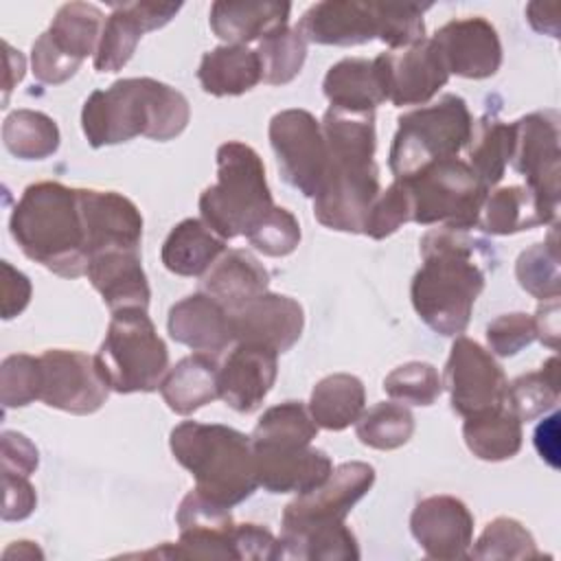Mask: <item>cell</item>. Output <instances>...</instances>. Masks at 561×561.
<instances>
[{
  "label": "cell",
  "instance_id": "1",
  "mask_svg": "<svg viewBox=\"0 0 561 561\" xmlns=\"http://www.w3.org/2000/svg\"><path fill=\"white\" fill-rule=\"evenodd\" d=\"M423 265L412 278L410 298L419 318L445 337L465 333L476 298L484 289L493 252L467 230L434 228L421 239Z\"/></svg>",
  "mask_w": 561,
  "mask_h": 561
},
{
  "label": "cell",
  "instance_id": "2",
  "mask_svg": "<svg viewBox=\"0 0 561 561\" xmlns=\"http://www.w3.org/2000/svg\"><path fill=\"white\" fill-rule=\"evenodd\" d=\"M320 125L329 167L327 178L313 197V215L331 230L362 232L368 208L379 193L375 112L329 107Z\"/></svg>",
  "mask_w": 561,
  "mask_h": 561
},
{
  "label": "cell",
  "instance_id": "3",
  "mask_svg": "<svg viewBox=\"0 0 561 561\" xmlns=\"http://www.w3.org/2000/svg\"><path fill=\"white\" fill-rule=\"evenodd\" d=\"M188 118L191 107L182 92L149 77H129L85 99L81 129L94 149L136 136L164 142L180 136Z\"/></svg>",
  "mask_w": 561,
  "mask_h": 561
},
{
  "label": "cell",
  "instance_id": "4",
  "mask_svg": "<svg viewBox=\"0 0 561 561\" xmlns=\"http://www.w3.org/2000/svg\"><path fill=\"white\" fill-rule=\"evenodd\" d=\"M9 230L20 250L53 274L77 278L88 272L90 252L77 188L50 180L26 186Z\"/></svg>",
  "mask_w": 561,
  "mask_h": 561
},
{
  "label": "cell",
  "instance_id": "5",
  "mask_svg": "<svg viewBox=\"0 0 561 561\" xmlns=\"http://www.w3.org/2000/svg\"><path fill=\"white\" fill-rule=\"evenodd\" d=\"M169 447L195 478V489L228 508L259 486L252 440L234 427L184 421L171 430Z\"/></svg>",
  "mask_w": 561,
  "mask_h": 561
},
{
  "label": "cell",
  "instance_id": "6",
  "mask_svg": "<svg viewBox=\"0 0 561 561\" xmlns=\"http://www.w3.org/2000/svg\"><path fill=\"white\" fill-rule=\"evenodd\" d=\"M274 208L261 156L245 142L217 149V182L199 195L202 221L221 239L248 237Z\"/></svg>",
  "mask_w": 561,
  "mask_h": 561
},
{
  "label": "cell",
  "instance_id": "7",
  "mask_svg": "<svg viewBox=\"0 0 561 561\" xmlns=\"http://www.w3.org/2000/svg\"><path fill=\"white\" fill-rule=\"evenodd\" d=\"M94 359L110 390L121 394L153 392L169 370L167 344L138 307L112 313Z\"/></svg>",
  "mask_w": 561,
  "mask_h": 561
},
{
  "label": "cell",
  "instance_id": "8",
  "mask_svg": "<svg viewBox=\"0 0 561 561\" xmlns=\"http://www.w3.org/2000/svg\"><path fill=\"white\" fill-rule=\"evenodd\" d=\"M397 123L388 160L394 180H408L432 162L458 158L473 129L471 112L458 94H443L436 103L401 114Z\"/></svg>",
  "mask_w": 561,
  "mask_h": 561
},
{
  "label": "cell",
  "instance_id": "9",
  "mask_svg": "<svg viewBox=\"0 0 561 561\" xmlns=\"http://www.w3.org/2000/svg\"><path fill=\"white\" fill-rule=\"evenodd\" d=\"M399 182L408 188L414 224H438L456 230H469L478 224L489 193L467 160L460 158L432 162L416 175Z\"/></svg>",
  "mask_w": 561,
  "mask_h": 561
},
{
  "label": "cell",
  "instance_id": "10",
  "mask_svg": "<svg viewBox=\"0 0 561 561\" xmlns=\"http://www.w3.org/2000/svg\"><path fill=\"white\" fill-rule=\"evenodd\" d=\"M267 134L283 180L313 199L329 167L322 125L311 112L294 107L274 114Z\"/></svg>",
  "mask_w": 561,
  "mask_h": 561
},
{
  "label": "cell",
  "instance_id": "11",
  "mask_svg": "<svg viewBox=\"0 0 561 561\" xmlns=\"http://www.w3.org/2000/svg\"><path fill=\"white\" fill-rule=\"evenodd\" d=\"M513 125L511 167L524 175L526 186L539 199L541 208L557 219L559 210V116L552 110L533 112Z\"/></svg>",
  "mask_w": 561,
  "mask_h": 561
},
{
  "label": "cell",
  "instance_id": "12",
  "mask_svg": "<svg viewBox=\"0 0 561 561\" xmlns=\"http://www.w3.org/2000/svg\"><path fill=\"white\" fill-rule=\"evenodd\" d=\"M443 386L449 390L451 410L467 419L502 408L508 381L493 353L476 340L458 335L449 351Z\"/></svg>",
  "mask_w": 561,
  "mask_h": 561
},
{
  "label": "cell",
  "instance_id": "13",
  "mask_svg": "<svg viewBox=\"0 0 561 561\" xmlns=\"http://www.w3.org/2000/svg\"><path fill=\"white\" fill-rule=\"evenodd\" d=\"M39 399L48 408L70 414H92L105 403L110 386L92 355L68 348H50L39 355Z\"/></svg>",
  "mask_w": 561,
  "mask_h": 561
},
{
  "label": "cell",
  "instance_id": "14",
  "mask_svg": "<svg viewBox=\"0 0 561 561\" xmlns=\"http://www.w3.org/2000/svg\"><path fill=\"white\" fill-rule=\"evenodd\" d=\"M373 482L375 469L368 462L351 460L335 467L320 486L298 495L285 506L280 533L344 522L351 508L370 491Z\"/></svg>",
  "mask_w": 561,
  "mask_h": 561
},
{
  "label": "cell",
  "instance_id": "15",
  "mask_svg": "<svg viewBox=\"0 0 561 561\" xmlns=\"http://www.w3.org/2000/svg\"><path fill=\"white\" fill-rule=\"evenodd\" d=\"M386 101L397 107L425 105L449 81V70L432 39H421L408 48L388 50L375 59Z\"/></svg>",
  "mask_w": 561,
  "mask_h": 561
},
{
  "label": "cell",
  "instance_id": "16",
  "mask_svg": "<svg viewBox=\"0 0 561 561\" xmlns=\"http://www.w3.org/2000/svg\"><path fill=\"white\" fill-rule=\"evenodd\" d=\"M178 543L167 550V557L193 559H237L234 522L230 508L206 497L197 489L188 491L178 508Z\"/></svg>",
  "mask_w": 561,
  "mask_h": 561
},
{
  "label": "cell",
  "instance_id": "17",
  "mask_svg": "<svg viewBox=\"0 0 561 561\" xmlns=\"http://www.w3.org/2000/svg\"><path fill=\"white\" fill-rule=\"evenodd\" d=\"M410 530L430 559L454 561L469 554L473 543V515L454 495L423 497L412 515Z\"/></svg>",
  "mask_w": 561,
  "mask_h": 561
},
{
  "label": "cell",
  "instance_id": "18",
  "mask_svg": "<svg viewBox=\"0 0 561 561\" xmlns=\"http://www.w3.org/2000/svg\"><path fill=\"white\" fill-rule=\"evenodd\" d=\"M90 259L107 250H138L142 215L138 206L116 191L77 188Z\"/></svg>",
  "mask_w": 561,
  "mask_h": 561
},
{
  "label": "cell",
  "instance_id": "19",
  "mask_svg": "<svg viewBox=\"0 0 561 561\" xmlns=\"http://www.w3.org/2000/svg\"><path fill=\"white\" fill-rule=\"evenodd\" d=\"M449 75L465 79H486L500 70L502 44L495 26L480 18L451 20L432 37Z\"/></svg>",
  "mask_w": 561,
  "mask_h": 561
},
{
  "label": "cell",
  "instance_id": "20",
  "mask_svg": "<svg viewBox=\"0 0 561 561\" xmlns=\"http://www.w3.org/2000/svg\"><path fill=\"white\" fill-rule=\"evenodd\" d=\"M278 353L254 342H237L217 373L219 399L241 414L254 412L278 375Z\"/></svg>",
  "mask_w": 561,
  "mask_h": 561
},
{
  "label": "cell",
  "instance_id": "21",
  "mask_svg": "<svg viewBox=\"0 0 561 561\" xmlns=\"http://www.w3.org/2000/svg\"><path fill=\"white\" fill-rule=\"evenodd\" d=\"M230 316L237 342L263 344L276 353L289 351L300 340L305 327L300 302L272 291L261 294Z\"/></svg>",
  "mask_w": 561,
  "mask_h": 561
},
{
  "label": "cell",
  "instance_id": "22",
  "mask_svg": "<svg viewBox=\"0 0 561 561\" xmlns=\"http://www.w3.org/2000/svg\"><path fill=\"white\" fill-rule=\"evenodd\" d=\"M259 486L270 493L302 495L320 486L333 471L331 458L311 445L252 447Z\"/></svg>",
  "mask_w": 561,
  "mask_h": 561
},
{
  "label": "cell",
  "instance_id": "23",
  "mask_svg": "<svg viewBox=\"0 0 561 561\" xmlns=\"http://www.w3.org/2000/svg\"><path fill=\"white\" fill-rule=\"evenodd\" d=\"M167 329L175 342L206 355L221 353L234 342L230 311L206 291L178 300L169 309Z\"/></svg>",
  "mask_w": 561,
  "mask_h": 561
},
{
  "label": "cell",
  "instance_id": "24",
  "mask_svg": "<svg viewBox=\"0 0 561 561\" xmlns=\"http://www.w3.org/2000/svg\"><path fill=\"white\" fill-rule=\"evenodd\" d=\"M296 28L311 44L359 46L377 37L375 4L351 0L316 2L302 13Z\"/></svg>",
  "mask_w": 561,
  "mask_h": 561
},
{
  "label": "cell",
  "instance_id": "25",
  "mask_svg": "<svg viewBox=\"0 0 561 561\" xmlns=\"http://www.w3.org/2000/svg\"><path fill=\"white\" fill-rule=\"evenodd\" d=\"M85 274L112 313L131 307H149L151 289L138 250H107L94 254Z\"/></svg>",
  "mask_w": 561,
  "mask_h": 561
},
{
  "label": "cell",
  "instance_id": "26",
  "mask_svg": "<svg viewBox=\"0 0 561 561\" xmlns=\"http://www.w3.org/2000/svg\"><path fill=\"white\" fill-rule=\"evenodd\" d=\"M291 4L263 0V2H230L217 0L210 7V28L226 44L245 46L248 42L263 39L272 31L287 26Z\"/></svg>",
  "mask_w": 561,
  "mask_h": 561
},
{
  "label": "cell",
  "instance_id": "27",
  "mask_svg": "<svg viewBox=\"0 0 561 561\" xmlns=\"http://www.w3.org/2000/svg\"><path fill=\"white\" fill-rule=\"evenodd\" d=\"M270 274L248 250H228L204 274V291L230 313L267 291Z\"/></svg>",
  "mask_w": 561,
  "mask_h": 561
},
{
  "label": "cell",
  "instance_id": "28",
  "mask_svg": "<svg viewBox=\"0 0 561 561\" xmlns=\"http://www.w3.org/2000/svg\"><path fill=\"white\" fill-rule=\"evenodd\" d=\"M217 373L219 366L213 355L193 353L167 370L158 390L171 412L186 416L219 399Z\"/></svg>",
  "mask_w": 561,
  "mask_h": 561
},
{
  "label": "cell",
  "instance_id": "29",
  "mask_svg": "<svg viewBox=\"0 0 561 561\" xmlns=\"http://www.w3.org/2000/svg\"><path fill=\"white\" fill-rule=\"evenodd\" d=\"M226 252V239L202 219L180 221L162 243V263L178 276H204Z\"/></svg>",
  "mask_w": 561,
  "mask_h": 561
},
{
  "label": "cell",
  "instance_id": "30",
  "mask_svg": "<svg viewBox=\"0 0 561 561\" xmlns=\"http://www.w3.org/2000/svg\"><path fill=\"white\" fill-rule=\"evenodd\" d=\"M197 79L202 90L213 96H237L263 81L261 61L248 46L224 44L202 57Z\"/></svg>",
  "mask_w": 561,
  "mask_h": 561
},
{
  "label": "cell",
  "instance_id": "31",
  "mask_svg": "<svg viewBox=\"0 0 561 561\" xmlns=\"http://www.w3.org/2000/svg\"><path fill=\"white\" fill-rule=\"evenodd\" d=\"M331 107L346 112H375L386 101V92L375 61L351 57L333 64L322 81Z\"/></svg>",
  "mask_w": 561,
  "mask_h": 561
},
{
  "label": "cell",
  "instance_id": "32",
  "mask_svg": "<svg viewBox=\"0 0 561 561\" xmlns=\"http://www.w3.org/2000/svg\"><path fill=\"white\" fill-rule=\"evenodd\" d=\"M550 217L528 186H502L486 193V199L478 215V228L489 234H515L541 224H550Z\"/></svg>",
  "mask_w": 561,
  "mask_h": 561
},
{
  "label": "cell",
  "instance_id": "33",
  "mask_svg": "<svg viewBox=\"0 0 561 561\" xmlns=\"http://www.w3.org/2000/svg\"><path fill=\"white\" fill-rule=\"evenodd\" d=\"M103 24L105 20L99 7L90 2H66L57 9L44 37L61 57L81 66L88 55L96 53Z\"/></svg>",
  "mask_w": 561,
  "mask_h": 561
},
{
  "label": "cell",
  "instance_id": "34",
  "mask_svg": "<svg viewBox=\"0 0 561 561\" xmlns=\"http://www.w3.org/2000/svg\"><path fill=\"white\" fill-rule=\"evenodd\" d=\"M366 390L362 379L348 373H335L313 386L307 408L318 427L342 432L362 416Z\"/></svg>",
  "mask_w": 561,
  "mask_h": 561
},
{
  "label": "cell",
  "instance_id": "35",
  "mask_svg": "<svg viewBox=\"0 0 561 561\" xmlns=\"http://www.w3.org/2000/svg\"><path fill=\"white\" fill-rule=\"evenodd\" d=\"M462 436L476 458L489 462L508 460L522 449V421L502 405L467 416Z\"/></svg>",
  "mask_w": 561,
  "mask_h": 561
},
{
  "label": "cell",
  "instance_id": "36",
  "mask_svg": "<svg viewBox=\"0 0 561 561\" xmlns=\"http://www.w3.org/2000/svg\"><path fill=\"white\" fill-rule=\"evenodd\" d=\"M513 125L493 116H484L473 123L467 149V164L491 191L502 178L511 160Z\"/></svg>",
  "mask_w": 561,
  "mask_h": 561
},
{
  "label": "cell",
  "instance_id": "37",
  "mask_svg": "<svg viewBox=\"0 0 561 561\" xmlns=\"http://www.w3.org/2000/svg\"><path fill=\"white\" fill-rule=\"evenodd\" d=\"M280 559L316 561H355L359 546L344 522L309 526L294 533H280Z\"/></svg>",
  "mask_w": 561,
  "mask_h": 561
},
{
  "label": "cell",
  "instance_id": "38",
  "mask_svg": "<svg viewBox=\"0 0 561 561\" xmlns=\"http://www.w3.org/2000/svg\"><path fill=\"white\" fill-rule=\"evenodd\" d=\"M318 425L302 401L272 405L259 419L250 440L252 447H302L311 445Z\"/></svg>",
  "mask_w": 561,
  "mask_h": 561
},
{
  "label": "cell",
  "instance_id": "39",
  "mask_svg": "<svg viewBox=\"0 0 561 561\" xmlns=\"http://www.w3.org/2000/svg\"><path fill=\"white\" fill-rule=\"evenodd\" d=\"M2 140L7 151L20 160H44L59 147V127L44 112L15 110L4 118Z\"/></svg>",
  "mask_w": 561,
  "mask_h": 561
},
{
  "label": "cell",
  "instance_id": "40",
  "mask_svg": "<svg viewBox=\"0 0 561 561\" xmlns=\"http://www.w3.org/2000/svg\"><path fill=\"white\" fill-rule=\"evenodd\" d=\"M559 359L552 355L535 373H526L506 386L504 405L524 423L535 421L559 403Z\"/></svg>",
  "mask_w": 561,
  "mask_h": 561
},
{
  "label": "cell",
  "instance_id": "41",
  "mask_svg": "<svg viewBox=\"0 0 561 561\" xmlns=\"http://www.w3.org/2000/svg\"><path fill=\"white\" fill-rule=\"evenodd\" d=\"M145 26L138 15L131 11L129 2L112 4V13L105 18L101 39L94 53V70L99 72H116L121 70L134 55Z\"/></svg>",
  "mask_w": 561,
  "mask_h": 561
},
{
  "label": "cell",
  "instance_id": "42",
  "mask_svg": "<svg viewBox=\"0 0 561 561\" xmlns=\"http://www.w3.org/2000/svg\"><path fill=\"white\" fill-rule=\"evenodd\" d=\"M355 434L366 447L381 451L399 449L414 434V416L403 403H375L355 421Z\"/></svg>",
  "mask_w": 561,
  "mask_h": 561
},
{
  "label": "cell",
  "instance_id": "43",
  "mask_svg": "<svg viewBox=\"0 0 561 561\" xmlns=\"http://www.w3.org/2000/svg\"><path fill=\"white\" fill-rule=\"evenodd\" d=\"M256 55L263 81L270 85H283L300 75L307 59V42L298 28L280 26L259 42Z\"/></svg>",
  "mask_w": 561,
  "mask_h": 561
},
{
  "label": "cell",
  "instance_id": "44",
  "mask_svg": "<svg viewBox=\"0 0 561 561\" xmlns=\"http://www.w3.org/2000/svg\"><path fill=\"white\" fill-rule=\"evenodd\" d=\"M515 276L524 291L539 300L559 298L561 294V267L557 232L552 230L548 241L535 243L517 256Z\"/></svg>",
  "mask_w": 561,
  "mask_h": 561
},
{
  "label": "cell",
  "instance_id": "45",
  "mask_svg": "<svg viewBox=\"0 0 561 561\" xmlns=\"http://www.w3.org/2000/svg\"><path fill=\"white\" fill-rule=\"evenodd\" d=\"M467 557L473 559H537L539 550L530 530L513 517H495L478 537Z\"/></svg>",
  "mask_w": 561,
  "mask_h": 561
},
{
  "label": "cell",
  "instance_id": "46",
  "mask_svg": "<svg viewBox=\"0 0 561 561\" xmlns=\"http://www.w3.org/2000/svg\"><path fill=\"white\" fill-rule=\"evenodd\" d=\"M383 392L403 405H432L443 392V379L432 364L408 362L383 379Z\"/></svg>",
  "mask_w": 561,
  "mask_h": 561
},
{
  "label": "cell",
  "instance_id": "47",
  "mask_svg": "<svg viewBox=\"0 0 561 561\" xmlns=\"http://www.w3.org/2000/svg\"><path fill=\"white\" fill-rule=\"evenodd\" d=\"M377 15V39L388 44L392 50L408 48L425 39L423 13L430 4H392V2H373Z\"/></svg>",
  "mask_w": 561,
  "mask_h": 561
},
{
  "label": "cell",
  "instance_id": "48",
  "mask_svg": "<svg viewBox=\"0 0 561 561\" xmlns=\"http://www.w3.org/2000/svg\"><path fill=\"white\" fill-rule=\"evenodd\" d=\"M42 394L39 357L15 353L0 366V401L4 408H24Z\"/></svg>",
  "mask_w": 561,
  "mask_h": 561
},
{
  "label": "cell",
  "instance_id": "49",
  "mask_svg": "<svg viewBox=\"0 0 561 561\" xmlns=\"http://www.w3.org/2000/svg\"><path fill=\"white\" fill-rule=\"evenodd\" d=\"M408 221H412L410 195L403 182L394 180L386 191H379L377 197L373 199L362 232L370 239H386Z\"/></svg>",
  "mask_w": 561,
  "mask_h": 561
},
{
  "label": "cell",
  "instance_id": "50",
  "mask_svg": "<svg viewBox=\"0 0 561 561\" xmlns=\"http://www.w3.org/2000/svg\"><path fill=\"white\" fill-rule=\"evenodd\" d=\"M245 239L267 256H287L300 243V224L287 208L274 206Z\"/></svg>",
  "mask_w": 561,
  "mask_h": 561
},
{
  "label": "cell",
  "instance_id": "51",
  "mask_svg": "<svg viewBox=\"0 0 561 561\" xmlns=\"http://www.w3.org/2000/svg\"><path fill=\"white\" fill-rule=\"evenodd\" d=\"M537 340L533 316L515 311L497 316L486 327V342L493 355L511 357Z\"/></svg>",
  "mask_w": 561,
  "mask_h": 561
},
{
  "label": "cell",
  "instance_id": "52",
  "mask_svg": "<svg viewBox=\"0 0 561 561\" xmlns=\"http://www.w3.org/2000/svg\"><path fill=\"white\" fill-rule=\"evenodd\" d=\"M234 550L237 559L272 561L280 559V537H274L270 528L261 524H237L234 526Z\"/></svg>",
  "mask_w": 561,
  "mask_h": 561
},
{
  "label": "cell",
  "instance_id": "53",
  "mask_svg": "<svg viewBox=\"0 0 561 561\" xmlns=\"http://www.w3.org/2000/svg\"><path fill=\"white\" fill-rule=\"evenodd\" d=\"M2 489H4V502H2L4 522H22L35 511L37 493H35V486L28 482V476L2 471Z\"/></svg>",
  "mask_w": 561,
  "mask_h": 561
},
{
  "label": "cell",
  "instance_id": "54",
  "mask_svg": "<svg viewBox=\"0 0 561 561\" xmlns=\"http://www.w3.org/2000/svg\"><path fill=\"white\" fill-rule=\"evenodd\" d=\"M2 471L31 476L39 465L37 447L18 432H2Z\"/></svg>",
  "mask_w": 561,
  "mask_h": 561
},
{
  "label": "cell",
  "instance_id": "55",
  "mask_svg": "<svg viewBox=\"0 0 561 561\" xmlns=\"http://www.w3.org/2000/svg\"><path fill=\"white\" fill-rule=\"evenodd\" d=\"M2 318L11 320L20 316L31 300V280L26 274L15 270L9 261H2Z\"/></svg>",
  "mask_w": 561,
  "mask_h": 561
},
{
  "label": "cell",
  "instance_id": "56",
  "mask_svg": "<svg viewBox=\"0 0 561 561\" xmlns=\"http://www.w3.org/2000/svg\"><path fill=\"white\" fill-rule=\"evenodd\" d=\"M537 340H541L546 346L557 348L559 346V298L543 300L533 316Z\"/></svg>",
  "mask_w": 561,
  "mask_h": 561
},
{
  "label": "cell",
  "instance_id": "57",
  "mask_svg": "<svg viewBox=\"0 0 561 561\" xmlns=\"http://www.w3.org/2000/svg\"><path fill=\"white\" fill-rule=\"evenodd\" d=\"M535 447L539 456L550 465L559 467V414H550L535 430Z\"/></svg>",
  "mask_w": 561,
  "mask_h": 561
},
{
  "label": "cell",
  "instance_id": "58",
  "mask_svg": "<svg viewBox=\"0 0 561 561\" xmlns=\"http://www.w3.org/2000/svg\"><path fill=\"white\" fill-rule=\"evenodd\" d=\"M559 9L561 7L557 2H530L526 7V20L537 33L559 37Z\"/></svg>",
  "mask_w": 561,
  "mask_h": 561
},
{
  "label": "cell",
  "instance_id": "59",
  "mask_svg": "<svg viewBox=\"0 0 561 561\" xmlns=\"http://www.w3.org/2000/svg\"><path fill=\"white\" fill-rule=\"evenodd\" d=\"M4 66H7V72H4V83H2V88H4V103H7L9 92L13 90L15 83L22 81L24 68H26L22 53H20V50H13L7 42H4Z\"/></svg>",
  "mask_w": 561,
  "mask_h": 561
},
{
  "label": "cell",
  "instance_id": "60",
  "mask_svg": "<svg viewBox=\"0 0 561 561\" xmlns=\"http://www.w3.org/2000/svg\"><path fill=\"white\" fill-rule=\"evenodd\" d=\"M13 554H18V559H42L44 552L33 543V541H15L11 548L4 550V559H11Z\"/></svg>",
  "mask_w": 561,
  "mask_h": 561
}]
</instances>
